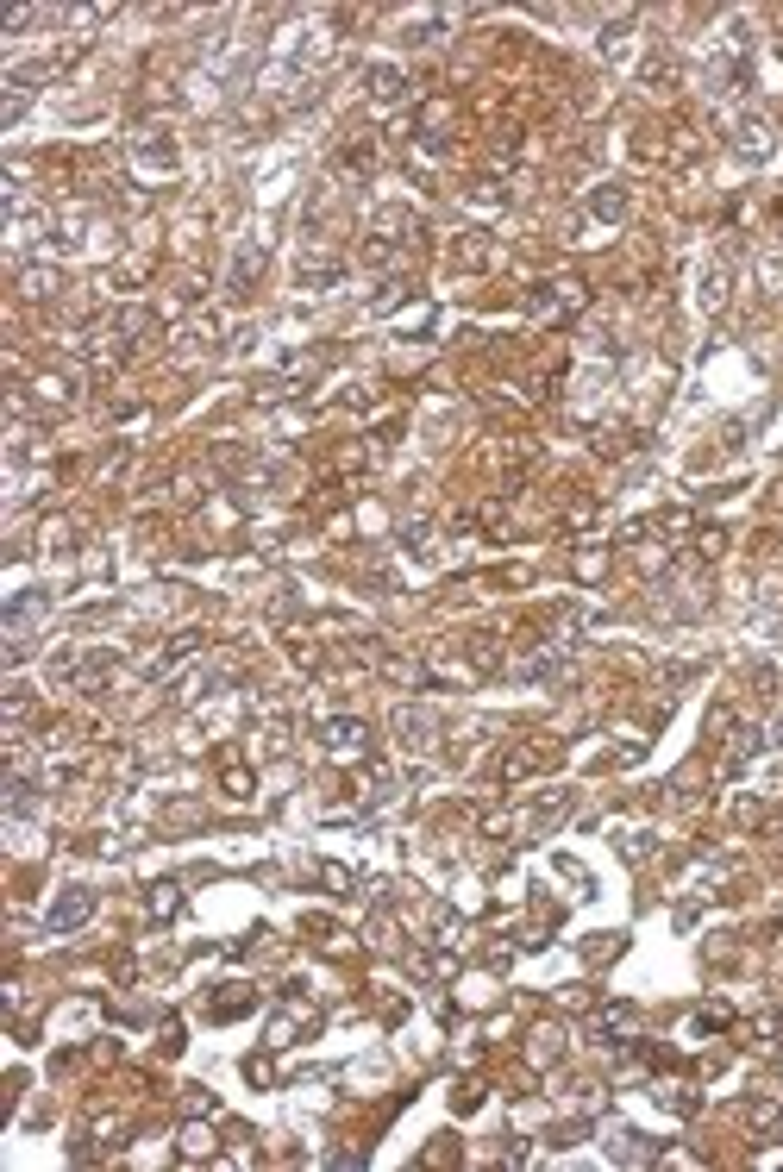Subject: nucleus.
<instances>
[{
    "label": "nucleus",
    "instance_id": "f257e3e1",
    "mask_svg": "<svg viewBox=\"0 0 783 1172\" xmlns=\"http://www.w3.org/2000/svg\"><path fill=\"white\" fill-rule=\"evenodd\" d=\"M88 909H94V897L88 890H69V897L51 909V934H63V928H76V922H88Z\"/></svg>",
    "mask_w": 783,
    "mask_h": 1172
}]
</instances>
